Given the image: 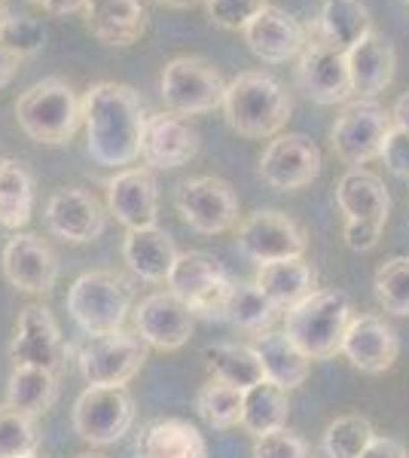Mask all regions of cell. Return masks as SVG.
<instances>
[{
    "mask_svg": "<svg viewBox=\"0 0 409 458\" xmlns=\"http://www.w3.org/2000/svg\"><path fill=\"white\" fill-rule=\"evenodd\" d=\"M144 98L125 83H95L83 95L86 150L98 165L123 168L141 159L147 129Z\"/></svg>",
    "mask_w": 409,
    "mask_h": 458,
    "instance_id": "1",
    "label": "cell"
},
{
    "mask_svg": "<svg viewBox=\"0 0 409 458\" xmlns=\"http://www.w3.org/2000/svg\"><path fill=\"white\" fill-rule=\"evenodd\" d=\"M223 116L229 129L244 138H275L290 120L287 89L266 71H244L223 92Z\"/></svg>",
    "mask_w": 409,
    "mask_h": 458,
    "instance_id": "2",
    "label": "cell"
},
{
    "mask_svg": "<svg viewBox=\"0 0 409 458\" xmlns=\"http://www.w3.org/2000/svg\"><path fill=\"white\" fill-rule=\"evenodd\" d=\"M354 318L352 300L337 287L311 291L285 312V334L309 360H327L342 352V339Z\"/></svg>",
    "mask_w": 409,
    "mask_h": 458,
    "instance_id": "3",
    "label": "cell"
},
{
    "mask_svg": "<svg viewBox=\"0 0 409 458\" xmlns=\"http://www.w3.org/2000/svg\"><path fill=\"white\" fill-rule=\"evenodd\" d=\"M16 123L37 144H68L83 123V101L64 80H37L16 98Z\"/></svg>",
    "mask_w": 409,
    "mask_h": 458,
    "instance_id": "4",
    "label": "cell"
},
{
    "mask_svg": "<svg viewBox=\"0 0 409 458\" xmlns=\"http://www.w3.org/2000/svg\"><path fill=\"white\" fill-rule=\"evenodd\" d=\"M68 312L77 327L89 336H104L123 330L135 306V287L110 269H95L80 276L68 291Z\"/></svg>",
    "mask_w": 409,
    "mask_h": 458,
    "instance_id": "5",
    "label": "cell"
},
{
    "mask_svg": "<svg viewBox=\"0 0 409 458\" xmlns=\"http://www.w3.org/2000/svg\"><path fill=\"white\" fill-rule=\"evenodd\" d=\"M166 284L168 293L187 302L192 315L208 318V321H214V318L223 321V309H226V297L233 291V278L226 276L217 257L205 254V250H183L171 266Z\"/></svg>",
    "mask_w": 409,
    "mask_h": 458,
    "instance_id": "6",
    "label": "cell"
},
{
    "mask_svg": "<svg viewBox=\"0 0 409 458\" xmlns=\"http://www.w3.org/2000/svg\"><path fill=\"white\" fill-rule=\"evenodd\" d=\"M391 125V110H385L373 98H358L342 107V114L333 120L330 147L345 165L363 168L367 162L382 157V147Z\"/></svg>",
    "mask_w": 409,
    "mask_h": 458,
    "instance_id": "7",
    "label": "cell"
},
{
    "mask_svg": "<svg viewBox=\"0 0 409 458\" xmlns=\"http://www.w3.org/2000/svg\"><path fill=\"white\" fill-rule=\"evenodd\" d=\"M159 92L171 114L199 116L223 105L226 83H223L220 71L211 62H205V58L177 55L162 68Z\"/></svg>",
    "mask_w": 409,
    "mask_h": 458,
    "instance_id": "8",
    "label": "cell"
},
{
    "mask_svg": "<svg viewBox=\"0 0 409 458\" xmlns=\"http://www.w3.org/2000/svg\"><path fill=\"white\" fill-rule=\"evenodd\" d=\"M175 208L183 224L199 235H220L229 233L239 220V196L223 177L199 174L177 183Z\"/></svg>",
    "mask_w": 409,
    "mask_h": 458,
    "instance_id": "9",
    "label": "cell"
},
{
    "mask_svg": "<svg viewBox=\"0 0 409 458\" xmlns=\"http://www.w3.org/2000/svg\"><path fill=\"white\" fill-rule=\"evenodd\" d=\"M147 360V343L129 330H114L104 336H89V343L80 349V373L89 386L114 388L129 386L141 373Z\"/></svg>",
    "mask_w": 409,
    "mask_h": 458,
    "instance_id": "10",
    "label": "cell"
},
{
    "mask_svg": "<svg viewBox=\"0 0 409 458\" xmlns=\"http://www.w3.org/2000/svg\"><path fill=\"white\" fill-rule=\"evenodd\" d=\"M132 425H135V401L125 386H89L73 403V431L92 446H110L123 440Z\"/></svg>",
    "mask_w": 409,
    "mask_h": 458,
    "instance_id": "11",
    "label": "cell"
},
{
    "mask_svg": "<svg viewBox=\"0 0 409 458\" xmlns=\"http://www.w3.org/2000/svg\"><path fill=\"white\" fill-rule=\"evenodd\" d=\"M235 248L254 263L306 257L309 235L294 217L281 211H254L235 229Z\"/></svg>",
    "mask_w": 409,
    "mask_h": 458,
    "instance_id": "12",
    "label": "cell"
},
{
    "mask_svg": "<svg viewBox=\"0 0 409 458\" xmlns=\"http://www.w3.org/2000/svg\"><path fill=\"white\" fill-rule=\"evenodd\" d=\"M296 86L318 105H342L354 95L345 55L330 49L306 25V47L296 55Z\"/></svg>",
    "mask_w": 409,
    "mask_h": 458,
    "instance_id": "13",
    "label": "cell"
},
{
    "mask_svg": "<svg viewBox=\"0 0 409 458\" xmlns=\"http://www.w3.org/2000/svg\"><path fill=\"white\" fill-rule=\"evenodd\" d=\"M71 345H64L58 321L47 306L21 309L16 334L10 343V358L16 367H40V370L58 373L68 360Z\"/></svg>",
    "mask_w": 409,
    "mask_h": 458,
    "instance_id": "14",
    "label": "cell"
},
{
    "mask_svg": "<svg viewBox=\"0 0 409 458\" xmlns=\"http://www.w3.org/2000/svg\"><path fill=\"white\" fill-rule=\"evenodd\" d=\"M321 174V150L306 135H275L260 157V177L272 190L294 193Z\"/></svg>",
    "mask_w": 409,
    "mask_h": 458,
    "instance_id": "15",
    "label": "cell"
},
{
    "mask_svg": "<svg viewBox=\"0 0 409 458\" xmlns=\"http://www.w3.org/2000/svg\"><path fill=\"white\" fill-rule=\"evenodd\" d=\"M0 269L16 291L34 293V297H47L58 282L55 254L34 233H16L6 242L4 254H0Z\"/></svg>",
    "mask_w": 409,
    "mask_h": 458,
    "instance_id": "16",
    "label": "cell"
},
{
    "mask_svg": "<svg viewBox=\"0 0 409 458\" xmlns=\"http://www.w3.org/2000/svg\"><path fill=\"white\" fill-rule=\"evenodd\" d=\"M47 229L55 239L71 242V245H89L101 239L107 229V214L101 202L83 187H62L49 196L47 202Z\"/></svg>",
    "mask_w": 409,
    "mask_h": 458,
    "instance_id": "17",
    "label": "cell"
},
{
    "mask_svg": "<svg viewBox=\"0 0 409 458\" xmlns=\"http://www.w3.org/2000/svg\"><path fill=\"white\" fill-rule=\"evenodd\" d=\"M107 208L129 229H150L159 217V187L147 165H132L107 181Z\"/></svg>",
    "mask_w": 409,
    "mask_h": 458,
    "instance_id": "18",
    "label": "cell"
},
{
    "mask_svg": "<svg viewBox=\"0 0 409 458\" xmlns=\"http://www.w3.org/2000/svg\"><path fill=\"white\" fill-rule=\"evenodd\" d=\"M196 315L187 302H181L175 293H150L135 306V327L138 336L147 345L159 352H175L190 343Z\"/></svg>",
    "mask_w": 409,
    "mask_h": 458,
    "instance_id": "19",
    "label": "cell"
},
{
    "mask_svg": "<svg viewBox=\"0 0 409 458\" xmlns=\"http://www.w3.org/2000/svg\"><path fill=\"white\" fill-rule=\"evenodd\" d=\"M342 354L352 360L354 370L379 376V373H388L394 367V360L400 354V343L385 318L363 312L354 315L352 324H348L345 339H342Z\"/></svg>",
    "mask_w": 409,
    "mask_h": 458,
    "instance_id": "20",
    "label": "cell"
},
{
    "mask_svg": "<svg viewBox=\"0 0 409 458\" xmlns=\"http://www.w3.org/2000/svg\"><path fill=\"white\" fill-rule=\"evenodd\" d=\"M244 43L260 62L285 64L294 62L306 47V25H300L287 10L269 4L244 25Z\"/></svg>",
    "mask_w": 409,
    "mask_h": 458,
    "instance_id": "21",
    "label": "cell"
},
{
    "mask_svg": "<svg viewBox=\"0 0 409 458\" xmlns=\"http://www.w3.org/2000/svg\"><path fill=\"white\" fill-rule=\"evenodd\" d=\"M199 153V135L196 129L183 120V116L162 110L150 114L144 129V141H141V159L147 168H181Z\"/></svg>",
    "mask_w": 409,
    "mask_h": 458,
    "instance_id": "22",
    "label": "cell"
},
{
    "mask_svg": "<svg viewBox=\"0 0 409 458\" xmlns=\"http://www.w3.org/2000/svg\"><path fill=\"white\" fill-rule=\"evenodd\" d=\"M337 205L348 224L385 229L391 214V196L385 181L367 168H348L337 183Z\"/></svg>",
    "mask_w": 409,
    "mask_h": 458,
    "instance_id": "23",
    "label": "cell"
},
{
    "mask_svg": "<svg viewBox=\"0 0 409 458\" xmlns=\"http://www.w3.org/2000/svg\"><path fill=\"white\" fill-rule=\"evenodd\" d=\"M345 62L358 98H376L379 92H385L394 80V68H397L391 40L385 34H379L376 28L348 49Z\"/></svg>",
    "mask_w": 409,
    "mask_h": 458,
    "instance_id": "24",
    "label": "cell"
},
{
    "mask_svg": "<svg viewBox=\"0 0 409 458\" xmlns=\"http://www.w3.org/2000/svg\"><path fill=\"white\" fill-rule=\"evenodd\" d=\"M86 28L104 47H132L147 31V10L141 0H86Z\"/></svg>",
    "mask_w": 409,
    "mask_h": 458,
    "instance_id": "25",
    "label": "cell"
},
{
    "mask_svg": "<svg viewBox=\"0 0 409 458\" xmlns=\"http://www.w3.org/2000/svg\"><path fill=\"white\" fill-rule=\"evenodd\" d=\"M251 349H254L260 367H263V379L272 382V386H278L281 391H294L309 379L311 360L290 343L285 330H281V334L278 330L257 334L254 343H251Z\"/></svg>",
    "mask_w": 409,
    "mask_h": 458,
    "instance_id": "26",
    "label": "cell"
},
{
    "mask_svg": "<svg viewBox=\"0 0 409 458\" xmlns=\"http://www.w3.org/2000/svg\"><path fill=\"white\" fill-rule=\"evenodd\" d=\"M177 254H181V250H177L175 239L159 226L132 229L123 242V257H125V263H129V269L150 284L166 282Z\"/></svg>",
    "mask_w": 409,
    "mask_h": 458,
    "instance_id": "27",
    "label": "cell"
},
{
    "mask_svg": "<svg viewBox=\"0 0 409 458\" xmlns=\"http://www.w3.org/2000/svg\"><path fill=\"white\" fill-rule=\"evenodd\" d=\"M138 458H208V443L187 419H156L141 428Z\"/></svg>",
    "mask_w": 409,
    "mask_h": 458,
    "instance_id": "28",
    "label": "cell"
},
{
    "mask_svg": "<svg viewBox=\"0 0 409 458\" xmlns=\"http://www.w3.org/2000/svg\"><path fill=\"white\" fill-rule=\"evenodd\" d=\"M315 282H318V272H315V266L306 263V257L260 263V269L254 276V284L281 309V312H287L290 306L306 300L309 293L315 291Z\"/></svg>",
    "mask_w": 409,
    "mask_h": 458,
    "instance_id": "29",
    "label": "cell"
},
{
    "mask_svg": "<svg viewBox=\"0 0 409 458\" xmlns=\"http://www.w3.org/2000/svg\"><path fill=\"white\" fill-rule=\"evenodd\" d=\"M309 28L327 47L345 55L361 37L373 31V19H370V10L361 0H324L321 13Z\"/></svg>",
    "mask_w": 409,
    "mask_h": 458,
    "instance_id": "30",
    "label": "cell"
},
{
    "mask_svg": "<svg viewBox=\"0 0 409 458\" xmlns=\"http://www.w3.org/2000/svg\"><path fill=\"white\" fill-rule=\"evenodd\" d=\"M278 312L281 309L254 282H233V291L226 297V309H223V321H229L242 334L257 336L272 330Z\"/></svg>",
    "mask_w": 409,
    "mask_h": 458,
    "instance_id": "31",
    "label": "cell"
},
{
    "mask_svg": "<svg viewBox=\"0 0 409 458\" xmlns=\"http://www.w3.org/2000/svg\"><path fill=\"white\" fill-rule=\"evenodd\" d=\"M205 367L217 382L248 391L263 382V367L251 345H233V343H214L202 352Z\"/></svg>",
    "mask_w": 409,
    "mask_h": 458,
    "instance_id": "32",
    "label": "cell"
},
{
    "mask_svg": "<svg viewBox=\"0 0 409 458\" xmlns=\"http://www.w3.org/2000/svg\"><path fill=\"white\" fill-rule=\"evenodd\" d=\"M58 401V376L40 367H16L6 382V403L21 416H43Z\"/></svg>",
    "mask_w": 409,
    "mask_h": 458,
    "instance_id": "33",
    "label": "cell"
},
{
    "mask_svg": "<svg viewBox=\"0 0 409 458\" xmlns=\"http://www.w3.org/2000/svg\"><path fill=\"white\" fill-rule=\"evenodd\" d=\"M34 211V174L25 162L4 159L0 165V226L21 229Z\"/></svg>",
    "mask_w": 409,
    "mask_h": 458,
    "instance_id": "34",
    "label": "cell"
},
{
    "mask_svg": "<svg viewBox=\"0 0 409 458\" xmlns=\"http://www.w3.org/2000/svg\"><path fill=\"white\" fill-rule=\"evenodd\" d=\"M287 391H281L272 382H260V386L244 391V406H242V428L254 437H263L269 431L287 425Z\"/></svg>",
    "mask_w": 409,
    "mask_h": 458,
    "instance_id": "35",
    "label": "cell"
},
{
    "mask_svg": "<svg viewBox=\"0 0 409 458\" xmlns=\"http://www.w3.org/2000/svg\"><path fill=\"white\" fill-rule=\"evenodd\" d=\"M242 406H244V391L217 379L205 382L196 394V412L211 428H217V431L242 425Z\"/></svg>",
    "mask_w": 409,
    "mask_h": 458,
    "instance_id": "36",
    "label": "cell"
},
{
    "mask_svg": "<svg viewBox=\"0 0 409 458\" xmlns=\"http://www.w3.org/2000/svg\"><path fill=\"white\" fill-rule=\"evenodd\" d=\"M376 437L370 419L363 416H339L324 428V455L327 458H361L363 449L370 446V440Z\"/></svg>",
    "mask_w": 409,
    "mask_h": 458,
    "instance_id": "37",
    "label": "cell"
},
{
    "mask_svg": "<svg viewBox=\"0 0 409 458\" xmlns=\"http://www.w3.org/2000/svg\"><path fill=\"white\" fill-rule=\"evenodd\" d=\"M376 300L385 312L409 318V257H391L373 276Z\"/></svg>",
    "mask_w": 409,
    "mask_h": 458,
    "instance_id": "38",
    "label": "cell"
},
{
    "mask_svg": "<svg viewBox=\"0 0 409 458\" xmlns=\"http://www.w3.org/2000/svg\"><path fill=\"white\" fill-rule=\"evenodd\" d=\"M40 434L31 416H21L10 403L0 406V458H25L37 455Z\"/></svg>",
    "mask_w": 409,
    "mask_h": 458,
    "instance_id": "39",
    "label": "cell"
},
{
    "mask_svg": "<svg viewBox=\"0 0 409 458\" xmlns=\"http://www.w3.org/2000/svg\"><path fill=\"white\" fill-rule=\"evenodd\" d=\"M0 43H4L6 49H13L19 58H31L40 53L43 43H47V28L34 16L10 13L4 21V31H0Z\"/></svg>",
    "mask_w": 409,
    "mask_h": 458,
    "instance_id": "40",
    "label": "cell"
},
{
    "mask_svg": "<svg viewBox=\"0 0 409 458\" xmlns=\"http://www.w3.org/2000/svg\"><path fill=\"white\" fill-rule=\"evenodd\" d=\"M266 6L269 0H205L208 21L223 31H244V25Z\"/></svg>",
    "mask_w": 409,
    "mask_h": 458,
    "instance_id": "41",
    "label": "cell"
},
{
    "mask_svg": "<svg viewBox=\"0 0 409 458\" xmlns=\"http://www.w3.org/2000/svg\"><path fill=\"white\" fill-rule=\"evenodd\" d=\"M254 458H311V453L300 434L278 428L263 437H254Z\"/></svg>",
    "mask_w": 409,
    "mask_h": 458,
    "instance_id": "42",
    "label": "cell"
},
{
    "mask_svg": "<svg viewBox=\"0 0 409 458\" xmlns=\"http://www.w3.org/2000/svg\"><path fill=\"white\" fill-rule=\"evenodd\" d=\"M385 168L400 177V181H409V131L397 129V125H391L388 138H385V147H382V157Z\"/></svg>",
    "mask_w": 409,
    "mask_h": 458,
    "instance_id": "43",
    "label": "cell"
},
{
    "mask_svg": "<svg viewBox=\"0 0 409 458\" xmlns=\"http://www.w3.org/2000/svg\"><path fill=\"white\" fill-rule=\"evenodd\" d=\"M379 235H382V229L367 224H348L345 220V226H342V239L352 250H373L379 245Z\"/></svg>",
    "mask_w": 409,
    "mask_h": 458,
    "instance_id": "44",
    "label": "cell"
},
{
    "mask_svg": "<svg viewBox=\"0 0 409 458\" xmlns=\"http://www.w3.org/2000/svg\"><path fill=\"white\" fill-rule=\"evenodd\" d=\"M361 458H409V453H406V446L400 440L376 434V437L370 440V446L361 453Z\"/></svg>",
    "mask_w": 409,
    "mask_h": 458,
    "instance_id": "45",
    "label": "cell"
},
{
    "mask_svg": "<svg viewBox=\"0 0 409 458\" xmlns=\"http://www.w3.org/2000/svg\"><path fill=\"white\" fill-rule=\"evenodd\" d=\"M28 4L40 6L49 16H71V13H83L86 0H28Z\"/></svg>",
    "mask_w": 409,
    "mask_h": 458,
    "instance_id": "46",
    "label": "cell"
},
{
    "mask_svg": "<svg viewBox=\"0 0 409 458\" xmlns=\"http://www.w3.org/2000/svg\"><path fill=\"white\" fill-rule=\"evenodd\" d=\"M21 58L13 53V49H6L4 43H0V89H6L13 83V77H16Z\"/></svg>",
    "mask_w": 409,
    "mask_h": 458,
    "instance_id": "47",
    "label": "cell"
},
{
    "mask_svg": "<svg viewBox=\"0 0 409 458\" xmlns=\"http://www.w3.org/2000/svg\"><path fill=\"white\" fill-rule=\"evenodd\" d=\"M391 120L397 129L409 131V89L404 95H397V101H394V107H391Z\"/></svg>",
    "mask_w": 409,
    "mask_h": 458,
    "instance_id": "48",
    "label": "cell"
},
{
    "mask_svg": "<svg viewBox=\"0 0 409 458\" xmlns=\"http://www.w3.org/2000/svg\"><path fill=\"white\" fill-rule=\"evenodd\" d=\"M159 6H168V10H190V6H196L199 0H156Z\"/></svg>",
    "mask_w": 409,
    "mask_h": 458,
    "instance_id": "49",
    "label": "cell"
},
{
    "mask_svg": "<svg viewBox=\"0 0 409 458\" xmlns=\"http://www.w3.org/2000/svg\"><path fill=\"white\" fill-rule=\"evenodd\" d=\"M6 16H10V10H6V4L0 0V31H4V21H6Z\"/></svg>",
    "mask_w": 409,
    "mask_h": 458,
    "instance_id": "50",
    "label": "cell"
},
{
    "mask_svg": "<svg viewBox=\"0 0 409 458\" xmlns=\"http://www.w3.org/2000/svg\"><path fill=\"white\" fill-rule=\"evenodd\" d=\"M77 458H104V455H92V453H86V455H77Z\"/></svg>",
    "mask_w": 409,
    "mask_h": 458,
    "instance_id": "51",
    "label": "cell"
},
{
    "mask_svg": "<svg viewBox=\"0 0 409 458\" xmlns=\"http://www.w3.org/2000/svg\"><path fill=\"white\" fill-rule=\"evenodd\" d=\"M25 458H40V455H25Z\"/></svg>",
    "mask_w": 409,
    "mask_h": 458,
    "instance_id": "52",
    "label": "cell"
},
{
    "mask_svg": "<svg viewBox=\"0 0 409 458\" xmlns=\"http://www.w3.org/2000/svg\"><path fill=\"white\" fill-rule=\"evenodd\" d=\"M0 165H4V157H0Z\"/></svg>",
    "mask_w": 409,
    "mask_h": 458,
    "instance_id": "53",
    "label": "cell"
},
{
    "mask_svg": "<svg viewBox=\"0 0 409 458\" xmlns=\"http://www.w3.org/2000/svg\"><path fill=\"white\" fill-rule=\"evenodd\" d=\"M406 4H409V0H406Z\"/></svg>",
    "mask_w": 409,
    "mask_h": 458,
    "instance_id": "54",
    "label": "cell"
}]
</instances>
